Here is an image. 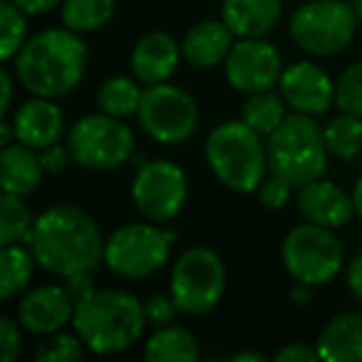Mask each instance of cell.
Returning <instances> with one entry per match:
<instances>
[{
    "mask_svg": "<svg viewBox=\"0 0 362 362\" xmlns=\"http://www.w3.org/2000/svg\"><path fill=\"white\" fill-rule=\"evenodd\" d=\"M105 241L100 223L85 209L55 204L35 218L25 243L42 271L70 278L105 263Z\"/></svg>",
    "mask_w": 362,
    "mask_h": 362,
    "instance_id": "cell-1",
    "label": "cell"
},
{
    "mask_svg": "<svg viewBox=\"0 0 362 362\" xmlns=\"http://www.w3.org/2000/svg\"><path fill=\"white\" fill-rule=\"evenodd\" d=\"M90 50L80 33L70 28H47L33 35L13 60V75L25 92L37 97L70 95L85 80Z\"/></svg>",
    "mask_w": 362,
    "mask_h": 362,
    "instance_id": "cell-2",
    "label": "cell"
},
{
    "mask_svg": "<svg viewBox=\"0 0 362 362\" xmlns=\"http://www.w3.org/2000/svg\"><path fill=\"white\" fill-rule=\"evenodd\" d=\"M146 325L144 303L119 288H95L90 296L77 300L72 317V330L95 355L129 350L144 335Z\"/></svg>",
    "mask_w": 362,
    "mask_h": 362,
    "instance_id": "cell-3",
    "label": "cell"
},
{
    "mask_svg": "<svg viewBox=\"0 0 362 362\" xmlns=\"http://www.w3.org/2000/svg\"><path fill=\"white\" fill-rule=\"evenodd\" d=\"M204 156L211 174L238 194H256L268 176L266 139L243 119H226L209 132Z\"/></svg>",
    "mask_w": 362,
    "mask_h": 362,
    "instance_id": "cell-4",
    "label": "cell"
},
{
    "mask_svg": "<svg viewBox=\"0 0 362 362\" xmlns=\"http://www.w3.org/2000/svg\"><path fill=\"white\" fill-rule=\"evenodd\" d=\"M268 169L288 179L296 189L315 181L327 169V141L317 122L300 112L283 119L273 134L266 136Z\"/></svg>",
    "mask_w": 362,
    "mask_h": 362,
    "instance_id": "cell-5",
    "label": "cell"
},
{
    "mask_svg": "<svg viewBox=\"0 0 362 362\" xmlns=\"http://www.w3.org/2000/svg\"><path fill=\"white\" fill-rule=\"evenodd\" d=\"M355 8L345 0H305L291 18V40L303 52L315 57H332L342 52L357 33Z\"/></svg>",
    "mask_w": 362,
    "mask_h": 362,
    "instance_id": "cell-6",
    "label": "cell"
},
{
    "mask_svg": "<svg viewBox=\"0 0 362 362\" xmlns=\"http://www.w3.org/2000/svg\"><path fill=\"white\" fill-rule=\"evenodd\" d=\"M169 293L184 315H206L226 293L223 258L209 246H194L176 258L169 278Z\"/></svg>",
    "mask_w": 362,
    "mask_h": 362,
    "instance_id": "cell-7",
    "label": "cell"
},
{
    "mask_svg": "<svg viewBox=\"0 0 362 362\" xmlns=\"http://www.w3.org/2000/svg\"><path fill=\"white\" fill-rule=\"evenodd\" d=\"M174 231L146 223H124L105 241V266L127 281L149 278L169 263Z\"/></svg>",
    "mask_w": 362,
    "mask_h": 362,
    "instance_id": "cell-8",
    "label": "cell"
},
{
    "mask_svg": "<svg viewBox=\"0 0 362 362\" xmlns=\"http://www.w3.org/2000/svg\"><path fill=\"white\" fill-rule=\"evenodd\" d=\"M67 146L75 164L87 171H112L127 164L134 151V132L119 117L107 112L85 115L67 132Z\"/></svg>",
    "mask_w": 362,
    "mask_h": 362,
    "instance_id": "cell-9",
    "label": "cell"
},
{
    "mask_svg": "<svg viewBox=\"0 0 362 362\" xmlns=\"http://www.w3.org/2000/svg\"><path fill=\"white\" fill-rule=\"evenodd\" d=\"M281 258L293 281L313 288L327 286L342 271V246L332 228L310 221L286 233Z\"/></svg>",
    "mask_w": 362,
    "mask_h": 362,
    "instance_id": "cell-10",
    "label": "cell"
},
{
    "mask_svg": "<svg viewBox=\"0 0 362 362\" xmlns=\"http://www.w3.org/2000/svg\"><path fill=\"white\" fill-rule=\"evenodd\" d=\"M136 119L149 139L171 146L192 139L202 119V112H199L197 100L187 90L169 85V82H159V85L144 87Z\"/></svg>",
    "mask_w": 362,
    "mask_h": 362,
    "instance_id": "cell-11",
    "label": "cell"
},
{
    "mask_svg": "<svg viewBox=\"0 0 362 362\" xmlns=\"http://www.w3.org/2000/svg\"><path fill=\"white\" fill-rule=\"evenodd\" d=\"M189 199L187 171L169 159H151L136 166L132 181V204L154 223H169L184 211Z\"/></svg>",
    "mask_w": 362,
    "mask_h": 362,
    "instance_id": "cell-12",
    "label": "cell"
},
{
    "mask_svg": "<svg viewBox=\"0 0 362 362\" xmlns=\"http://www.w3.org/2000/svg\"><path fill=\"white\" fill-rule=\"evenodd\" d=\"M226 80L241 95L268 92L281 82L283 60L276 45L263 37H238L226 62Z\"/></svg>",
    "mask_w": 362,
    "mask_h": 362,
    "instance_id": "cell-13",
    "label": "cell"
},
{
    "mask_svg": "<svg viewBox=\"0 0 362 362\" xmlns=\"http://www.w3.org/2000/svg\"><path fill=\"white\" fill-rule=\"evenodd\" d=\"M278 92L293 112L308 117H320L335 105V82L320 65L310 60H298L283 67Z\"/></svg>",
    "mask_w": 362,
    "mask_h": 362,
    "instance_id": "cell-14",
    "label": "cell"
},
{
    "mask_svg": "<svg viewBox=\"0 0 362 362\" xmlns=\"http://www.w3.org/2000/svg\"><path fill=\"white\" fill-rule=\"evenodd\" d=\"M77 300L67 286L47 283L25 293L18 305V322L33 335H52L72 325Z\"/></svg>",
    "mask_w": 362,
    "mask_h": 362,
    "instance_id": "cell-15",
    "label": "cell"
},
{
    "mask_svg": "<svg viewBox=\"0 0 362 362\" xmlns=\"http://www.w3.org/2000/svg\"><path fill=\"white\" fill-rule=\"evenodd\" d=\"M298 211L305 221L325 228H342L355 216V199L327 179H315L303 184L298 192Z\"/></svg>",
    "mask_w": 362,
    "mask_h": 362,
    "instance_id": "cell-16",
    "label": "cell"
},
{
    "mask_svg": "<svg viewBox=\"0 0 362 362\" xmlns=\"http://www.w3.org/2000/svg\"><path fill=\"white\" fill-rule=\"evenodd\" d=\"M13 127H16L18 141L42 151L47 146L57 144L65 132V115L60 105L50 97L33 95L30 100L21 102L18 110L13 112Z\"/></svg>",
    "mask_w": 362,
    "mask_h": 362,
    "instance_id": "cell-17",
    "label": "cell"
},
{
    "mask_svg": "<svg viewBox=\"0 0 362 362\" xmlns=\"http://www.w3.org/2000/svg\"><path fill=\"white\" fill-rule=\"evenodd\" d=\"M181 57L184 55L179 42L169 33L156 30L136 40L129 55V67L141 85H159L174 75Z\"/></svg>",
    "mask_w": 362,
    "mask_h": 362,
    "instance_id": "cell-18",
    "label": "cell"
},
{
    "mask_svg": "<svg viewBox=\"0 0 362 362\" xmlns=\"http://www.w3.org/2000/svg\"><path fill=\"white\" fill-rule=\"evenodd\" d=\"M236 45V35L223 21H202L192 25L181 40V55L197 70H211L223 65Z\"/></svg>",
    "mask_w": 362,
    "mask_h": 362,
    "instance_id": "cell-19",
    "label": "cell"
},
{
    "mask_svg": "<svg viewBox=\"0 0 362 362\" xmlns=\"http://www.w3.org/2000/svg\"><path fill=\"white\" fill-rule=\"evenodd\" d=\"M45 174L47 171L37 149L23 144V141L3 146L0 151V187L6 194L28 197V194L37 192Z\"/></svg>",
    "mask_w": 362,
    "mask_h": 362,
    "instance_id": "cell-20",
    "label": "cell"
},
{
    "mask_svg": "<svg viewBox=\"0 0 362 362\" xmlns=\"http://www.w3.org/2000/svg\"><path fill=\"white\" fill-rule=\"evenodd\" d=\"M283 0H223L221 21L236 37H263L278 25Z\"/></svg>",
    "mask_w": 362,
    "mask_h": 362,
    "instance_id": "cell-21",
    "label": "cell"
},
{
    "mask_svg": "<svg viewBox=\"0 0 362 362\" xmlns=\"http://www.w3.org/2000/svg\"><path fill=\"white\" fill-rule=\"evenodd\" d=\"M315 350L325 362H362V313L332 317L317 335Z\"/></svg>",
    "mask_w": 362,
    "mask_h": 362,
    "instance_id": "cell-22",
    "label": "cell"
},
{
    "mask_svg": "<svg viewBox=\"0 0 362 362\" xmlns=\"http://www.w3.org/2000/svg\"><path fill=\"white\" fill-rule=\"evenodd\" d=\"M199 340L192 330L181 325H161L146 340L144 357L149 362H194L199 360Z\"/></svg>",
    "mask_w": 362,
    "mask_h": 362,
    "instance_id": "cell-23",
    "label": "cell"
},
{
    "mask_svg": "<svg viewBox=\"0 0 362 362\" xmlns=\"http://www.w3.org/2000/svg\"><path fill=\"white\" fill-rule=\"evenodd\" d=\"M35 256H33L30 246L23 243H11L3 246L0 251V298L3 300H13L21 296L28 286H30L33 276H35Z\"/></svg>",
    "mask_w": 362,
    "mask_h": 362,
    "instance_id": "cell-24",
    "label": "cell"
},
{
    "mask_svg": "<svg viewBox=\"0 0 362 362\" xmlns=\"http://www.w3.org/2000/svg\"><path fill=\"white\" fill-rule=\"evenodd\" d=\"M141 82L136 80L134 75H115L107 77L105 82L97 90V105H100V112H107L112 117H119V119H127V117L136 115L141 105Z\"/></svg>",
    "mask_w": 362,
    "mask_h": 362,
    "instance_id": "cell-25",
    "label": "cell"
},
{
    "mask_svg": "<svg viewBox=\"0 0 362 362\" xmlns=\"http://www.w3.org/2000/svg\"><path fill=\"white\" fill-rule=\"evenodd\" d=\"M117 0H62L60 18L62 25L72 33H97L115 18Z\"/></svg>",
    "mask_w": 362,
    "mask_h": 362,
    "instance_id": "cell-26",
    "label": "cell"
},
{
    "mask_svg": "<svg viewBox=\"0 0 362 362\" xmlns=\"http://www.w3.org/2000/svg\"><path fill=\"white\" fill-rule=\"evenodd\" d=\"M288 105L281 97V92H258V95H248L246 105L241 110V119L246 122L251 129H256L261 136H268L283 124L288 117Z\"/></svg>",
    "mask_w": 362,
    "mask_h": 362,
    "instance_id": "cell-27",
    "label": "cell"
},
{
    "mask_svg": "<svg viewBox=\"0 0 362 362\" xmlns=\"http://www.w3.org/2000/svg\"><path fill=\"white\" fill-rule=\"evenodd\" d=\"M325 141L330 156L342 161H350L360 154L362 149V117L342 112V115L332 117L325 124Z\"/></svg>",
    "mask_w": 362,
    "mask_h": 362,
    "instance_id": "cell-28",
    "label": "cell"
},
{
    "mask_svg": "<svg viewBox=\"0 0 362 362\" xmlns=\"http://www.w3.org/2000/svg\"><path fill=\"white\" fill-rule=\"evenodd\" d=\"M33 211L23 197L18 194H6L0 197V246L11 243H25L33 231Z\"/></svg>",
    "mask_w": 362,
    "mask_h": 362,
    "instance_id": "cell-29",
    "label": "cell"
},
{
    "mask_svg": "<svg viewBox=\"0 0 362 362\" xmlns=\"http://www.w3.org/2000/svg\"><path fill=\"white\" fill-rule=\"evenodd\" d=\"M28 42V13H23L16 3H0V57L13 62L21 47Z\"/></svg>",
    "mask_w": 362,
    "mask_h": 362,
    "instance_id": "cell-30",
    "label": "cell"
},
{
    "mask_svg": "<svg viewBox=\"0 0 362 362\" xmlns=\"http://www.w3.org/2000/svg\"><path fill=\"white\" fill-rule=\"evenodd\" d=\"M85 342L80 335H70V332L60 330L52 335H42V340L35 347V360L37 362H77L85 357Z\"/></svg>",
    "mask_w": 362,
    "mask_h": 362,
    "instance_id": "cell-31",
    "label": "cell"
},
{
    "mask_svg": "<svg viewBox=\"0 0 362 362\" xmlns=\"http://www.w3.org/2000/svg\"><path fill=\"white\" fill-rule=\"evenodd\" d=\"M335 105L340 112L362 117V62L350 65L335 85Z\"/></svg>",
    "mask_w": 362,
    "mask_h": 362,
    "instance_id": "cell-32",
    "label": "cell"
},
{
    "mask_svg": "<svg viewBox=\"0 0 362 362\" xmlns=\"http://www.w3.org/2000/svg\"><path fill=\"white\" fill-rule=\"evenodd\" d=\"M293 189L296 187H293L288 179H283V176L268 171V176L263 179V184L258 187L256 194H258V202H261L266 209H271V211H281V209L293 199Z\"/></svg>",
    "mask_w": 362,
    "mask_h": 362,
    "instance_id": "cell-33",
    "label": "cell"
},
{
    "mask_svg": "<svg viewBox=\"0 0 362 362\" xmlns=\"http://www.w3.org/2000/svg\"><path fill=\"white\" fill-rule=\"evenodd\" d=\"M23 330L25 327L13 317H0V360L16 362L23 352Z\"/></svg>",
    "mask_w": 362,
    "mask_h": 362,
    "instance_id": "cell-34",
    "label": "cell"
},
{
    "mask_svg": "<svg viewBox=\"0 0 362 362\" xmlns=\"http://www.w3.org/2000/svg\"><path fill=\"white\" fill-rule=\"evenodd\" d=\"M176 313H179V308H176L174 298L164 296V293H156V296H149L144 300V315H146V322L154 327H161V325H169V322H174Z\"/></svg>",
    "mask_w": 362,
    "mask_h": 362,
    "instance_id": "cell-35",
    "label": "cell"
},
{
    "mask_svg": "<svg viewBox=\"0 0 362 362\" xmlns=\"http://www.w3.org/2000/svg\"><path fill=\"white\" fill-rule=\"evenodd\" d=\"M40 159H42V166H45L47 174H60V171L67 169V164H70V161H75V159H72L70 146L60 144V141H57V144H52V146H47V149H42Z\"/></svg>",
    "mask_w": 362,
    "mask_h": 362,
    "instance_id": "cell-36",
    "label": "cell"
},
{
    "mask_svg": "<svg viewBox=\"0 0 362 362\" xmlns=\"http://www.w3.org/2000/svg\"><path fill=\"white\" fill-rule=\"evenodd\" d=\"M273 360H281V362H313V360H320L315 347H308L303 342H288L283 345L281 350H276Z\"/></svg>",
    "mask_w": 362,
    "mask_h": 362,
    "instance_id": "cell-37",
    "label": "cell"
},
{
    "mask_svg": "<svg viewBox=\"0 0 362 362\" xmlns=\"http://www.w3.org/2000/svg\"><path fill=\"white\" fill-rule=\"evenodd\" d=\"M345 283H347V288H350L352 296L362 300V253H357V256L347 263Z\"/></svg>",
    "mask_w": 362,
    "mask_h": 362,
    "instance_id": "cell-38",
    "label": "cell"
},
{
    "mask_svg": "<svg viewBox=\"0 0 362 362\" xmlns=\"http://www.w3.org/2000/svg\"><path fill=\"white\" fill-rule=\"evenodd\" d=\"M16 75H11V70H0V87H3V100H0V115L8 117L13 107V95H16Z\"/></svg>",
    "mask_w": 362,
    "mask_h": 362,
    "instance_id": "cell-39",
    "label": "cell"
},
{
    "mask_svg": "<svg viewBox=\"0 0 362 362\" xmlns=\"http://www.w3.org/2000/svg\"><path fill=\"white\" fill-rule=\"evenodd\" d=\"M21 8L28 16H45V13H52L57 6H62V0H11Z\"/></svg>",
    "mask_w": 362,
    "mask_h": 362,
    "instance_id": "cell-40",
    "label": "cell"
},
{
    "mask_svg": "<svg viewBox=\"0 0 362 362\" xmlns=\"http://www.w3.org/2000/svg\"><path fill=\"white\" fill-rule=\"evenodd\" d=\"M65 286H67V291L72 293V298L75 300H82L85 296H90L92 291H95V283H92V278H90V273H77V276H70V278H65Z\"/></svg>",
    "mask_w": 362,
    "mask_h": 362,
    "instance_id": "cell-41",
    "label": "cell"
},
{
    "mask_svg": "<svg viewBox=\"0 0 362 362\" xmlns=\"http://www.w3.org/2000/svg\"><path fill=\"white\" fill-rule=\"evenodd\" d=\"M291 303H296V305L305 308L313 303V286H308V283H296V286L291 288Z\"/></svg>",
    "mask_w": 362,
    "mask_h": 362,
    "instance_id": "cell-42",
    "label": "cell"
},
{
    "mask_svg": "<svg viewBox=\"0 0 362 362\" xmlns=\"http://www.w3.org/2000/svg\"><path fill=\"white\" fill-rule=\"evenodd\" d=\"M13 139H18V136H16V127H13L11 119H3V122H0V146L13 144Z\"/></svg>",
    "mask_w": 362,
    "mask_h": 362,
    "instance_id": "cell-43",
    "label": "cell"
},
{
    "mask_svg": "<svg viewBox=\"0 0 362 362\" xmlns=\"http://www.w3.org/2000/svg\"><path fill=\"white\" fill-rule=\"evenodd\" d=\"M233 362H263L266 360V355L258 350H241V352H233L231 355Z\"/></svg>",
    "mask_w": 362,
    "mask_h": 362,
    "instance_id": "cell-44",
    "label": "cell"
},
{
    "mask_svg": "<svg viewBox=\"0 0 362 362\" xmlns=\"http://www.w3.org/2000/svg\"><path fill=\"white\" fill-rule=\"evenodd\" d=\"M352 199H355V211L357 218L362 221V176L355 181V187H352Z\"/></svg>",
    "mask_w": 362,
    "mask_h": 362,
    "instance_id": "cell-45",
    "label": "cell"
},
{
    "mask_svg": "<svg viewBox=\"0 0 362 362\" xmlns=\"http://www.w3.org/2000/svg\"><path fill=\"white\" fill-rule=\"evenodd\" d=\"M352 8H355L357 18H360V23H362V0H355V3H352Z\"/></svg>",
    "mask_w": 362,
    "mask_h": 362,
    "instance_id": "cell-46",
    "label": "cell"
}]
</instances>
